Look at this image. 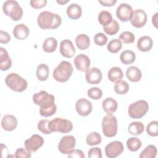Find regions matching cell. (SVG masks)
Listing matches in <instances>:
<instances>
[{
    "instance_id": "cell-20",
    "label": "cell",
    "mask_w": 158,
    "mask_h": 158,
    "mask_svg": "<svg viewBox=\"0 0 158 158\" xmlns=\"http://www.w3.org/2000/svg\"><path fill=\"white\" fill-rule=\"evenodd\" d=\"M13 35L19 40H25L28 36L29 28L23 23L18 24L14 28Z\"/></svg>"
},
{
    "instance_id": "cell-10",
    "label": "cell",
    "mask_w": 158,
    "mask_h": 158,
    "mask_svg": "<svg viewBox=\"0 0 158 158\" xmlns=\"http://www.w3.org/2000/svg\"><path fill=\"white\" fill-rule=\"evenodd\" d=\"M75 144L76 139L74 136L66 135L63 136L60 140L58 144V149L61 153L67 154L75 148Z\"/></svg>"
},
{
    "instance_id": "cell-24",
    "label": "cell",
    "mask_w": 158,
    "mask_h": 158,
    "mask_svg": "<svg viewBox=\"0 0 158 158\" xmlns=\"http://www.w3.org/2000/svg\"><path fill=\"white\" fill-rule=\"evenodd\" d=\"M103 110L107 114H112L115 112L118 107L117 102L112 98H107L102 104Z\"/></svg>"
},
{
    "instance_id": "cell-34",
    "label": "cell",
    "mask_w": 158,
    "mask_h": 158,
    "mask_svg": "<svg viewBox=\"0 0 158 158\" xmlns=\"http://www.w3.org/2000/svg\"><path fill=\"white\" fill-rule=\"evenodd\" d=\"M127 146L130 151L135 152L141 148V141L138 138L131 137L127 141Z\"/></svg>"
},
{
    "instance_id": "cell-33",
    "label": "cell",
    "mask_w": 158,
    "mask_h": 158,
    "mask_svg": "<svg viewBox=\"0 0 158 158\" xmlns=\"http://www.w3.org/2000/svg\"><path fill=\"white\" fill-rule=\"evenodd\" d=\"M103 30L107 35H114L119 30V24L115 20L113 19L109 24L104 26Z\"/></svg>"
},
{
    "instance_id": "cell-39",
    "label": "cell",
    "mask_w": 158,
    "mask_h": 158,
    "mask_svg": "<svg viewBox=\"0 0 158 158\" xmlns=\"http://www.w3.org/2000/svg\"><path fill=\"white\" fill-rule=\"evenodd\" d=\"M119 38L125 44H130L135 41V35L131 32L128 31L122 32L120 35Z\"/></svg>"
},
{
    "instance_id": "cell-32",
    "label": "cell",
    "mask_w": 158,
    "mask_h": 158,
    "mask_svg": "<svg viewBox=\"0 0 158 158\" xmlns=\"http://www.w3.org/2000/svg\"><path fill=\"white\" fill-rule=\"evenodd\" d=\"M102 138L101 135L95 131L89 133L86 138V142L89 146L99 144L101 143Z\"/></svg>"
},
{
    "instance_id": "cell-9",
    "label": "cell",
    "mask_w": 158,
    "mask_h": 158,
    "mask_svg": "<svg viewBox=\"0 0 158 158\" xmlns=\"http://www.w3.org/2000/svg\"><path fill=\"white\" fill-rule=\"evenodd\" d=\"M124 148L122 142L118 141H112L105 147V153L109 158H115L120 155Z\"/></svg>"
},
{
    "instance_id": "cell-42",
    "label": "cell",
    "mask_w": 158,
    "mask_h": 158,
    "mask_svg": "<svg viewBox=\"0 0 158 158\" xmlns=\"http://www.w3.org/2000/svg\"><path fill=\"white\" fill-rule=\"evenodd\" d=\"M94 41L96 44L102 46L107 42V37L102 33H98L94 36Z\"/></svg>"
},
{
    "instance_id": "cell-49",
    "label": "cell",
    "mask_w": 158,
    "mask_h": 158,
    "mask_svg": "<svg viewBox=\"0 0 158 158\" xmlns=\"http://www.w3.org/2000/svg\"><path fill=\"white\" fill-rule=\"evenodd\" d=\"M99 2L104 6H109L111 7L114 6L116 2V0H105V1H99Z\"/></svg>"
},
{
    "instance_id": "cell-11",
    "label": "cell",
    "mask_w": 158,
    "mask_h": 158,
    "mask_svg": "<svg viewBox=\"0 0 158 158\" xmlns=\"http://www.w3.org/2000/svg\"><path fill=\"white\" fill-rule=\"evenodd\" d=\"M133 13L131 6L126 3L120 4L116 10L117 17L122 22H127L130 20Z\"/></svg>"
},
{
    "instance_id": "cell-51",
    "label": "cell",
    "mask_w": 158,
    "mask_h": 158,
    "mask_svg": "<svg viewBox=\"0 0 158 158\" xmlns=\"http://www.w3.org/2000/svg\"><path fill=\"white\" fill-rule=\"evenodd\" d=\"M68 2H69V1H57V2L59 3V4H64Z\"/></svg>"
},
{
    "instance_id": "cell-19",
    "label": "cell",
    "mask_w": 158,
    "mask_h": 158,
    "mask_svg": "<svg viewBox=\"0 0 158 158\" xmlns=\"http://www.w3.org/2000/svg\"><path fill=\"white\" fill-rule=\"evenodd\" d=\"M12 65L11 59L7 51L3 48H0V69L2 71L9 69Z\"/></svg>"
},
{
    "instance_id": "cell-22",
    "label": "cell",
    "mask_w": 158,
    "mask_h": 158,
    "mask_svg": "<svg viewBox=\"0 0 158 158\" xmlns=\"http://www.w3.org/2000/svg\"><path fill=\"white\" fill-rule=\"evenodd\" d=\"M142 73L139 68L135 66L129 67L126 71V77L132 82H138L141 78Z\"/></svg>"
},
{
    "instance_id": "cell-50",
    "label": "cell",
    "mask_w": 158,
    "mask_h": 158,
    "mask_svg": "<svg viewBox=\"0 0 158 158\" xmlns=\"http://www.w3.org/2000/svg\"><path fill=\"white\" fill-rule=\"evenodd\" d=\"M157 15L158 13H156L154 14V15L152 17V22L153 23V25L155 26L156 28H157Z\"/></svg>"
},
{
    "instance_id": "cell-36",
    "label": "cell",
    "mask_w": 158,
    "mask_h": 158,
    "mask_svg": "<svg viewBox=\"0 0 158 158\" xmlns=\"http://www.w3.org/2000/svg\"><path fill=\"white\" fill-rule=\"evenodd\" d=\"M112 20L111 14L107 10L101 11L98 15V20L102 26H106L109 24Z\"/></svg>"
},
{
    "instance_id": "cell-43",
    "label": "cell",
    "mask_w": 158,
    "mask_h": 158,
    "mask_svg": "<svg viewBox=\"0 0 158 158\" xmlns=\"http://www.w3.org/2000/svg\"><path fill=\"white\" fill-rule=\"evenodd\" d=\"M56 110H57V107L56 104H54L52 106L48 108H45V109L40 108V114H41V115L43 117H48L54 115L56 113Z\"/></svg>"
},
{
    "instance_id": "cell-13",
    "label": "cell",
    "mask_w": 158,
    "mask_h": 158,
    "mask_svg": "<svg viewBox=\"0 0 158 158\" xmlns=\"http://www.w3.org/2000/svg\"><path fill=\"white\" fill-rule=\"evenodd\" d=\"M147 19V14L143 10L137 9L133 11L130 21L133 27L136 28H141L146 24Z\"/></svg>"
},
{
    "instance_id": "cell-16",
    "label": "cell",
    "mask_w": 158,
    "mask_h": 158,
    "mask_svg": "<svg viewBox=\"0 0 158 158\" xmlns=\"http://www.w3.org/2000/svg\"><path fill=\"white\" fill-rule=\"evenodd\" d=\"M76 69L81 72H86L90 66V59L85 54L77 55L73 60Z\"/></svg>"
},
{
    "instance_id": "cell-21",
    "label": "cell",
    "mask_w": 158,
    "mask_h": 158,
    "mask_svg": "<svg viewBox=\"0 0 158 158\" xmlns=\"http://www.w3.org/2000/svg\"><path fill=\"white\" fill-rule=\"evenodd\" d=\"M153 44L152 40L148 36H143L139 38L137 43V48L142 52H147L149 51Z\"/></svg>"
},
{
    "instance_id": "cell-47",
    "label": "cell",
    "mask_w": 158,
    "mask_h": 158,
    "mask_svg": "<svg viewBox=\"0 0 158 158\" xmlns=\"http://www.w3.org/2000/svg\"><path fill=\"white\" fill-rule=\"evenodd\" d=\"M85 154L80 149H72L68 153V157H78L85 158Z\"/></svg>"
},
{
    "instance_id": "cell-5",
    "label": "cell",
    "mask_w": 158,
    "mask_h": 158,
    "mask_svg": "<svg viewBox=\"0 0 158 158\" xmlns=\"http://www.w3.org/2000/svg\"><path fill=\"white\" fill-rule=\"evenodd\" d=\"M103 134L109 138L114 136L117 132V120L112 114H107L102 119Z\"/></svg>"
},
{
    "instance_id": "cell-18",
    "label": "cell",
    "mask_w": 158,
    "mask_h": 158,
    "mask_svg": "<svg viewBox=\"0 0 158 158\" xmlns=\"http://www.w3.org/2000/svg\"><path fill=\"white\" fill-rule=\"evenodd\" d=\"M1 126L6 131H12L17 126V120L12 115H5L1 120Z\"/></svg>"
},
{
    "instance_id": "cell-38",
    "label": "cell",
    "mask_w": 158,
    "mask_h": 158,
    "mask_svg": "<svg viewBox=\"0 0 158 158\" xmlns=\"http://www.w3.org/2000/svg\"><path fill=\"white\" fill-rule=\"evenodd\" d=\"M147 133L151 136L158 135V122L157 121L151 122L146 127Z\"/></svg>"
},
{
    "instance_id": "cell-17",
    "label": "cell",
    "mask_w": 158,
    "mask_h": 158,
    "mask_svg": "<svg viewBox=\"0 0 158 158\" xmlns=\"http://www.w3.org/2000/svg\"><path fill=\"white\" fill-rule=\"evenodd\" d=\"M60 54L67 58H71L75 54V49L72 42L69 40H64L60 42Z\"/></svg>"
},
{
    "instance_id": "cell-15",
    "label": "cell",
    "mask_w": 158,
    "mask_h": 158,
    "mask_svg": "<svg viewBox=\"0 0 158 158\" xmlns=\"http://www.w3.org/2000/svg\"><path fill=\"white\" fill-rule=\"evenodd\" d=\"M102 78L101 70L96 67L89 69L86 72L85 78L89 84H98L101 82Z\"/></svg>"
},
{
    "instance_id": "cell-4",
    "label": "cell",
    "mask_w": 158,
    "mask_h": 158,
    "mask_svg": "<svg viewBox=\"0 0 158 158\" xmlns=\"http://www.w3.org/2000/svg\"><path fill=\"white\" fill-rule=\"evenodd\" d=\"M6 85L12 90L17 92H22L27 88V81L15 73H10L5 79Z\"/></svg>"
},
{
    "instance_id": "cell-48",
    "label": "cell",
    "mask_w": 158,
    "mask_h": 158,
    "mask_svg": "<svg viewBox=\"0 0 158 158\" xmlns=\"http://www.w3.org/2000/svg\"><path fill=\"white\" fill-rule=\"evenodd\" d=\"M10 40V36L8 33L4 31L3 30L0 31V43L2 44H6Z\"/></svg>"
},
{
    "instance_id": "cell-29",
    "label": "cell",
    "mask_w": 158,
    "mask_h": 158,
    "mask_svg": "<svg viewBox=\"0 0 158 158\" xmlns=\"http://www.w3.org/2000/svg\"><path fill=\"white\" fill-rule=\"evenodd\" d=\"M49 70L47 65L44 64H40L36 69V77L40 81H45L48 79L49 76Z\"/></svg>"
},
{
    "instance_id": "cell-7",
    "label": "cell",
    "mask_w": 158,
    "mask_h": 158,
    "mask_svg": "<svg viewBox=\"0 0 158 158\" xmlns=\"http://www.w3.org/2000/svg\"><path fill=\"white\" fill-rule=\"evenodd\" d=\"M149 105L144 100H139L130 105L128 109V115L133 118H141L148 111Z\"/></svg>"
},
{
    "instance_id": "cell-25",
    "label": "cell",
    "mask_w": 158,
    "mask_h": 158,
    "mask_svg": "<svg viewBox=\"0 0 158 158\" xmlns=\"http://www.w3.org/2000/svg\"><path fill=\"white\" fill-rule=\"evenodd\" d=\"M75 43L79 49L85 50L89 46V38L86 34H80L76 37Z\"/></svg>"
},
{
    "instance_id": "cell-28",
    "label": "cell",
    "mask_w": 158,
    "mask_h": 158,
    "mask_svg": "<svg viewBox=\"0 0 158 158\" xmlns=\"http://www.w3.org/2000/svg\"><path fill=\"white\" fill-rule=\"evenodd\" d=\"M57 46V41L53 37L46 38L43 44V49L46 52H53Z\"/></svg>"
},
{
    "instance_id": "cell-45",
    "label": "cell",
    "mask_w": 158,
    "mask_h": 158,
    "mask_svg": "<svg viewBox=\"0 0 158 158\" xmlns=\"http://www.w3.org/2000/svg\"><path fill=\"white\" fill-rule=\"evenodd\" d=\"M88 157L89 158H101L102 153L100 148L96 147L91 148L88 151Z\"/></svg>"
},
{
    "instance_id": "cell-26",
    "label": "cell",
    "mask_w": 158,
    "mask_h": 158,
    "mask_svg": "<svg viewBox=\"0 0 158 158\" xmlns=\"http://www.w3.org/2000/svg\"><path fill=\"white\" fill-rule=\"evenodd\" d=\"M107 77L110 81L112 82H117L121 80L123 77V73L120 68L114 67L109 70Z\"/></svg>"
},
{
    "instance_id": "cell-14",
    "label": "cell",
    "mask_w": 158,
    "mask_h": 158,
    "mask_svg": "<svg viewBox=\"0 0 158 158\" xmlns=\"http://www.w3.org/2000/svg\"><path fill=\"white\" fill-rule=\"evenodd\" d=\"M75 109L77 113L81 116H87L92 111L91 102L85 98L78 99L75 104Z\"/></svg>"
},
{
    "instance_id": "cell-27",
    "label": "cell",
    "mask_w": 158,
    "mask_h": 158,
    "mask_svg": "<svg viewBox=\"0 0 158 158\" xmlns=\"http://www.w3.org/2000/svg\"><path fill=\"white\" fill-rule=\"evenodd\" d=\"M136 56L133 51L130 50L123 51L120 56L121 62L125 65H128L133 63L135 60Z\"/></svg>"
},
{
    "instance_id": "cell-12",
    "label": "cell",
    "mask_w": 158,
    "mask_h": 158,
    "mask_svg": "<svg viewBox=\"0 0 158 158\" xmlns=\"http://www.w3.org/2000/svg\"><path fill=\"white\" fill-rule=\"evenodd\" d=\"M43 144L44 139L43 137L36 134L33 135L31 138L27 139L24 143L26 149L33 152L38 151Z\"/></svg>"
},
{
    "instance_id": "cell-2",
    "label": "cell",
    "mask_w": 158,
    "mask_h": 158,
    "mask_svg": "<svg viewBox=\"0 0 158 158\" xmlns=\"http://www.w3.org/2000/svg\"><path fill=\"white\" fill-rule=\"evenodd\" d=\"M73 69L72 65L68 61H62L53 70L54 78L59 82H65L71 77Z\"/></svg>"
},
{
    "instance_id": "cell-23",
    "label": "cell",
    "mask_w": 158,
    "mask_h": 158,
    "mask_svg": "<svg viewBox=\"0 0 158 158\" xmlns=\"http://www.w3.org/2000/svg\"><path fill=\"white\" fill-rule=\"evenodd\" d=\"M67 14L70 19H78L82 14V10L81 7L75 3H72L69 5L67 9Z\"/></svg>"
},
{
    "instance_id": "cell-46",
    "label": "cell",
    "mask_w": 158,
    "mask_h": 158,
    "mask_svg": "<svg viewBox=\"0 0 158 158\" xmlns=\"http://www.w3.org/2000/svg\"><path fill=\"white\" fill-rule=\"evenodd\" d=\"M31 6L34 9H41L47 4L46 0H31L30 2Z\"/></svg>"
},
{
    "instance_id": "cell-31",
    "label": "cell",
    "mask_w": 158,
    "mask_h": 158,
    "mask_svg": "<svg viewBox=\"0 0 158 158\" xmlns=\"http://www.w3.org/2000/svg\"><path fill=\"white\" fill-rule=\"evenodd\" d=\"M157 155V149L154 145L149 144L141 152L140 158H154Z\"/></svg>"
},
{
    "instance_id": "cell-41",
    "label": "cell",
    "mask_w": 158,
    "mask_h": 158,
    "mask_svg": "<svg viewBox=\"0 0 158 158\" xmlns=\"http://www.w3.org/2000/svg\"><path fill=\"white\" fill-rule=\"evenodd\" d=\"M50 121L47 119L41 120L38 123V129L44 134H51L52 131L49 129L48 124Z\"/></svg>"
},
{
    "instance_id": "cell-40",
    "label": "cell",
    "mask_w": 158,
    "mask_h": 158,
    "mask_svg": "<svg viewBox=\"0 0 158 158\" xmlns=\"http://www.w3.org/2000/svg\"><path fill=\"white\" fill-rule=\"evenodd\" d=\"M88 96L94 100L99 99L102 96V90L98 87L91 88L88 90Z\"/></svg>"
},
{
    "instance_id": "cell-8",
    "label": "cell",
    "mask_w": 158,
    "mask_h": 158,
    "mask_svg": "<svg viewBox=\"0 0 158 158\" xmlns=\"http://www.w3.org/2000/svg\"><path fill=\"white\" fill-rule=\"evenodd\" d=\"M54 96L45 91H41L33 96V102L42 109L48 108L54 105Z\"/></svg>"
},
{
    "instance_id": "cell-6",
    "label": "cell",
    "mask_w": 158,
    "mask_h": 158,
    "mask_svg": "<svg viewBox=\"0 0 158 158\" xmlns=\"http://www.w3.org/2000/svg\"><path fill=\"white\" fill-rule=\"evenodd\" d=\"M48 127L52 132L58 131L62 133H67L73 129V125L69 120L57 117L49 122Z\"/></svg>"
},
{
    "instance_id": "cell-37",
    "label": "cell",
    "mask_w": 158,
    "mask_h": 158,
    "mask_svg": "<svg viewBox=\"0 0 158 158\" xmlns=\"http://www.w3.org/2000/svg\"><path fill=\"white\" fill-rule=\"evenodd\" d=\"M122 44L120 40L114 39L112 40L107 44V50L111 53H117L122 48Z\"/></svg>"
},
{
    "instance_id": "cell-1",
    "label": "cell",
    "mask_w": 158,
    "mask_h": 158,
    "mask_svg": "<svg viewBox=\"0 0 158 158\" xmlns=\"http://www.w3.org/2000/svg\"><path fill=\"white\" fill-rule=\"evenodd\" d=\"M38 26L42 29H56L62 23V19L57 14L49 11H43L37 19Z\"/></svg>"
},
{
    "instance_id": "cell-3",
    "label": "cell",
    "mask_w": 158,
    "mask_h": 158,
    "mask_svg": "<svg viewBox=\"0 0 158 158\" xmlns=\"http://www.w3.org/2000/svg\"><path fill=\"white\" fill-rule=\"evenodd\" d=\"M2 10L6 15L10 17L14 21L20 20L23 15V9L16 1H5L2 5Z\"/></svg>"
},
{
    "instance_id": "cell-30",
    "label": "cell",
    "mask_w": 158,
    "mask_h": 158,
    "mask_svg": "<svg viewBox=\"0 0 158 158\" xmlns=\"http://www.w3.org/2000/svg\"><path fill=\"white\" fill-rule=\"evenodd\" d=\"M128 130L131 135L137 136L143 132L144 127L140 122H133L129 125Z\"/></svg>"
},
{
    "instance_id": "cell-35",
    "label": "cell",
    "mask_w": 158,
    "mask_h": 158,
    "mask_svg": "<svg viewBox=\"0 0 158 158\" xmlns=\"http://www.w3.org/2000/svg\"><path fill=\"white\" fill-rule=\"evenodd\" d=\"M129 90V85L125 81H118L114 86V91L118 94H125Z\"/></svg>"
},
{
    "instance_id": "cell-44",
    "label": "cell",
    "mask_w": 158,
    "mask_h": 158,
    "mask_svg": "<svg viewBox=\"0 0 158 158\" xmlns=\"http://www.w3.org/2000/svg\"><path fill=\"white\" fill-rule=\"evenodd\" d=\"M31 156V154L30 151L22 148L17 149L15 153V157L16 158H29Z\"/></svg>"
}]
</instances>
